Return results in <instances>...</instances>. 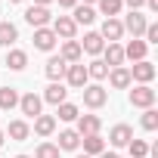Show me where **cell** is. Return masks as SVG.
Listing matches in <instances>:
<instances>
[{
  "label": "cell",
  "mask_w": 158,
  "mask_h": 158,
  "mask_svg": "<svg viewBox=\"0 0 158 158\" xmlns=\"http://www.w3.org/2000/svg\"><path fill=\"white\" fill-rule=\"evenodd\" d=\"M3 65H6V68H13V71H22V68L28 65V53H25V50H10Z\"/></svg>",
  "instance_id": "cell-23"
},
{
  "label": "cell",
  "mask_w": 158,
  "mask_h": 158,
  "mask_svg": "<svg viewBox=\"0 0 158 158\" xmlns=\"http://www.w3.org/2000/svg\"><path fill=\"white\" fill-rule=\"evenodd\" d=\"M34 158H59L56 143H40V146H37V152H34Z\"/></svg>",
  "instance_id": "cell-33"
},
{
  "label": "cell",
  "mask_w": 158,
  "mask_h": 158,
  "mask_svg": "<svg viewBox=\"0 0 158 158\" xmlns=\"http://www.w3.org/2000/svg\"><path fill=\"white\" fill-rule=\"evenodd\" d=\"M146 53H149V44H146V40H139V37H133V40L124 47V59H130V62H143V59H146Z\"/></svg>",
  "instance_id": "cell-15"
},
{
  "label": "cell",
  "mask_w": 158,
  "mask_h": 158,
  "mask_svg": "<svg viewBox=\"0 0 158 158\" xmlns=\"http://www.w3.org/2000/svg\"><path fill=\"white\" fill-rule=\"evenodd\" d=\"M99 127H102V121L96 115H77V136H93V133H99Z\"/></svg>",
  "instance_id": "cell-13"
},
{
  "label": "cell",
  "mask_w": 158,
  "mask_h": 158,
  "mask_svg": "<svg viewBox=\"0 0 158 158\" xmlns=\"http://www.w3.org/2000/svg\"><path fill=\"white\" fill-rule=\"evenodd\" d=\"M68 65H74V62H81V56H84V50H81V44L77 40H65L62 44V53H59Z\"/></svg>",
  "instance_id": "cell-20"
},
{
  "label": "cell",
  "mask_w": 158,
  "mask_h": 158,
  "mask_svg": "<svg viewBox=\"0 0 158 158\" xmlns=\"http://www.w3.org/2000/svg\"><path fill=\"white\" fill-rule=\"evenodd\" d=\"M16 106H19V90H16V87H0V109L10 112V109H16Z\"/></svg>",
  "instance_id": "cell-26"
},
{
  "label": "cell",
  "mask_w": 158,
  "mask_h": 158,
  "mask_svg": "<svg viewBox=\"0 0 158 158\" xmlns=\"http://www.w3.org/2000/svg\"><path fill=\"white\" fill-rule=\"evenodd\" d=\"M106 77H109V84H112L115 90H127V87L133 84V81H130V68H124V65H118V68H112V71H109Z\"/></svg>",
  "instance_id": "cell-12"
},
{
  "label": "cell",
  "mask_w": 158,
  "mask_h": 158,
  "mask_svg": "<svg viewBox=\"0 0 158 158\" xmlns=\"http://www.w3.org/2000/svg\"><path fill=\"white\" fill-rule=\"evenodd\" d=\"M53 34L62 37V40H74V34H77L74 19H71V16H59V19H53Z\"/></svg>",
  "instance_id": "cell-5"
},
{
  "label": "cell",
  "mask_w": 158,
  "mask_h": 158,
  "mask_svg": "<svg viewBox=\"0 0 158 158\" xmlns=\"http://www.w3.org/2000/svg\"><path fill=\"white\" fill-rule=\"evenodd\" d=\"M121 25H124V31H130L133 37H139V34L146 31V25H149V22H146V16H143L139 10H130V16H127Z\"/></svg>",
  "instance_id": "cell-9"
},
{
  "label": "cell",
  "mask_w": 158,
  "mask_h": 158,
  "mask_svg": "<svg viewBox=\"0 0 158 158\" xmlns=\"http://www.w3.org/2000/svg\"><path fill=\"white\" fill-rule=\"evenodd\" d=\"M143 34H146V44H158V25H152V22H149Z\"/></svg>",
  "instance_id": "cell-34"
},
{
  "label": "cell",
  "mask_w": 158,
  "mask_h": 158,
  "mask_svg": "<svg viewBox=\"0 0 158 158\" xmlns=\"http://www.w3.org/2000/svg\"><path fill=\"white\" fill-rule=\"evenodd\" d=\"M53 130H56V118L53 115H37L34 118V133L37 136H50Z\"/></svg>",
  "instance_id": "cell-24"
},
{
  "label": "cell",
  "mask_w": 158,
  "mask_h": 158,
  "mask_svg": "<svg viewBox=\"0 0 158 158\" xmlns=\"http://www.w3.org/2000/svg\"><path fill=\"white\" fill-rule=\"evenodd\" d=\"M81 143H84V155H102L106 152V139L99 136V133H93V136H81Z\"/></svg>",
  "instance_id": "cell-19"
},
{
  "label": "cell",
  "mask_w": 158,
  "mask_h": 158,
  "mask_svg": "<svg viewBox=\"0 0 158 158\" xmlns=\"http://www.w3.org/2000/svg\"><path fill=\"white\" fill-rule=\"evenodd\" d=\"M40 106H44V99H40L37 93L19 96V109H22V115H28V118H37V115H40Z\"/></svg>",
  "instance_id": "cell-10"
},
{
  "label": "cell",
  "mask_w": 158,
  "mask_h": 158,
  "mask_svg": "<svg viewBox=\"0 0 158 158\" xmlns=\"http://www.w3.org/2000/svg\"><path fill=\"white\" fill-rule=\"evenodd\" d=\"M3 139H6V136H3V133H0V146H3Z\"/></svg>",
  "instance_id": "cell-41"
},
{
  "label": "cell",
  "mask_w": 158,
  "mask_h": 158,
  "mask_svg": "<svg viewBox=\"0 0 158 158\" xmlns=\"http://www.w3.org/2000/svg\"><path fill=\"white\" fill-rule=\"evenodd\" d=\"M99 37H102V40H109V44H118V40L124 37V25H121V19H106V22H102Z\"/></svg>",
  "instance_id": "cell-6"
},
{
  "label": "cell",
  "mask_w": 158,
  "mask_h": 158,
  "mask_svg": "<svg viewBox=\"0 0 158 158\" xmlns=\"http://www.w3.org/2000/svg\"><path fill=\"white\" fill-rule=\"evenodd\" d=\"M102 62H106L109 68L124 65V47H121V44H106V50H102Z\"/></svg>",
  "instance_id": "cell-16"
},
{
  "label": "cell",
  "mask_w": 158,
  "mask_h": 158,
  "mask_svg": "<svg viewBox=\"0 0 158 158\" xmlns=\"http://www.w3.org/2000/svg\"><path fill=\"white\" fill-rule=\"evenodd\" d=\"M143 130H149V133L158 130V112H155V109H146V112H143Z\"/></svg>",
  "instance_id": "cell-31"
},
{
  "label": "cell",
  "mask_w": 158,
  "mask_h": 158,
  "mask_svg": "<svg viewBox=\"0 0 158 158\" xmlns=\"http://www.w3.org/2000/svg\"><path fill=\"white\" fill-rule=\"evenodd\" d=\"M146 6H149L152 13H158V0H146Z\"/></svg>",
  "instance_id": "cell-37"
},
{
  "label": "cell",
  "mask_w": 158,
  "mask_h": 158,
  "mask_svg": "<svg viewBox=\"0 0 158 158\" xmlns=\"http://www.w3.org/2000/svg\"><path fill=\"white\" fill-rule=\"evenodd\" d=\"M10 3H22V0H10Z\"/></svg>",
  "instance_id": "cell-42"
},
{
  "label": "cell",
  "mask_w": 158,
  "mask_h": 158,
  "mask_svg": "<svg viewBox=\"0 0 158 158\" xmlns=\"http://www.w3.org/2000/svg\"><path fill=\"white\" fill-rule=\"evenodd\" d=\"M96 3H99V13H102L106 19H115V16L124 10V3H121V0H96Z\"/></svg>",
  "instance_id": "cell-28"
},
{
  "label": "cell",
  "mask_w": 158,
  "mask_h": 158,
  "mask_svg": "<svg viewBox=\"0 0 158 158\" xmlns=\"http://www.w3.org/2000/svg\"><path fill=\"white\" fill-rule=\"evenodd\" d=\"M65 96H68V90L62 87V81H59V84H50V87H47V93H44V99H47L50 106H62V102H68Z\"/></svg>",
  "instance_id": "cell-21"
},
{
  "label": "cell",
  "mask_w": 158,
  "mask_h": 158,
  "mask_svg": "<svg viewBox=\"0 0 158 158\" xmlns=\"http://www.w3.org/2000/svg\"><path fill=\"white\" fill-rule=\"evenodd\" d=\"M130 106H136V109H152V106H155V90H152L149 84L133 87V90H130Z\"/></svg>",
  "instance_id": "cell-3"
},
{
  "label": "cell",
  "mask_w": 158,
  "mask_h": 158,
  "mask_svg": "<svg viewBox=\"0 0 158 158\" xmlns=\"http://www.w3.org/2000/svg\"><path fill=\"white\" fill-rule=\"evenodd\" d=\"M65 81H68V87H74V90H84L87 87V65H81V62H74V65H68L65 68Z\"/></svg>",
  "instance_id": "cell-4"
},
{
  "label": "cell",
  "mask_w": 158,
  "mask_h": 158,
  "mask_svg": "<svg viewBox=\"0 0 158 158\" xmlns=\"http://www.w3.org/2000/svg\"><path fill=\"white\" fill-rule=\"evenodd\" d=\"M25 22L31 25V28H47L50 22H53V13H50V6H28L25 10Z\"/></svg>",
  "instance_id": "cell-1"
},
{
  "label": "cell",
  "mask_w": 158,
  "mask_h": 158,
  "mask_svg": "<svg viewBox=\"0 0 158 158\" xmlns=\"http://www.w3.org/2000/svg\"><path fill=\"white\" fill-rule=\"evenodd\" d=\"M6 136H10V139H16V143H22V139H28V136H31V127H28L25 121H10Z\"/></svg>",
  "instance_id": "cell-25"
},
{
  "label": "cell",
  "mask_w": 158,
  "mask_h": 158,
  "mask_svg": "<svg viewBox=\"0 0 158 158\" xmlns=\"http://www.w3.org/2000/svg\"><path fill=\"white\" fill-rule=\"evenodd\" d=\"M77 158H90V155H77Z\"/></svg>",
  "instance_id": "cell-43"
},
{
  "label": "cell",
  "mask_w": 158,
  "mask_h": 158,
  "mask_svg": "<svg viewBox=\"0 0 158 158\" xmlns=\"http://www.w3.org/2000/svg\"><path fill=\"white\" fill-rule=\"evenodd\" d=\"M130 139H133V127H130V124H115V127H112V133H109V143H112L115 149L127 146Z\"/></svg>",
  "instance_id": "cell-11"
},
{
  "label": "cell",
  "mask_w": 158,
  "mask_h": 158,
  "mask_svg": "<svg viewBox=\"0 0 158 158\" xmlns=\"http://www.w3.org/2000/svg\"><path fill=\"white\" fill-rule=\"evenodd\" d=\"M99 158H121V155H118V152H102Z\"/></svg>",
  "instance_id": "cell-38"
},
{
  "label": "cell",
  "mask_w": 158,
  "mask_h": 158,
  "mask_svg": "<svg viewBox=\"0 0 158 158\" xmlns=\"http://www.w3.org/2000/svg\"><path fill=\"white\" fill-rule=\"evenodd\" d=\"M77 146H81V136H77V130H62V133H59V143H56L59 152H74Z\"/></svg>",
  "instance_id": "cell-18"
},
{
  "label": "cell",
  "mask_w": 158,
  "mask_h": 158,
  "mask_svg": "<svg viewBox=\"0 0 158 158\" xmlns=\"http://www.w3.org/2000/svg\"><path fill=\"white\" fill-rule=\"evenodd\" d=\"M77 3H84V6H90V3H96V0H77Z\"/></svg>",
  "instance_id": "cell-40"
},
{
  "label": "cell",
  "mask_w": 158,
  "mask_h": 158,
  "mask_svg": "<svg viewBox=\"0 0 158 158\" xmlns=\"http://www.w3.org/2000/svg\"><path fill=\"white\" fill-rule=\"evenodd\" d=\"M16 158H28V155H16Z\"/></svg>",
  "instance_id": "cell-44"
},
{
  "label": "cell",
  "mask_w": 158,
  "mask_h": 158,
  "mask_svg": "<svg viewBox=\"0 0 158 158\" xmlns=\"http://www.w3.org/2000/svg\"><path fill=\"white\" fill-rule=\"evenodd\" d=\"M121 3H127L130 10H139V6H146V0H121Z\"/></svg>",
  "instance_id": "cell-35"
},
{
  "label": "cell",
  "mask_w": 158,
  "mask_h": 158,
  "mask_svg": "<svg viewBox=\"0 0 158 158\" xmlns=\"http://www.w3.org/2000/svg\"><path fill=\"white\" fill-rule=\"evenodd\" d=\"M77 44H81V50H84V53H90V56H99V53L106 50V40L99 37V31H87V34H84V40H77Z\"/></svg>",
  "instance_id": "cell-8"
},
{
  "label": "cell",
  "mask_w": 158,
  "mask_h": 158,
  "mask_svg": "<svg viewBox=\"0 0 158 158\" xmlns=\"http://www.w3.org/2000/svg\"><path fill=\"white\" fill-rule=\"evenodd\" d=\"M106 74H109V65H106L102 59H93V62L87 65V77H96V81H102Z\"/></svg>",
  "instance_id": "cell-30"
},
{
  "label": "cell",
  "mask_w": 158,
  "mask_h": 158,
  "mask_svg": "<svg viewBox=\"0 0 158 158\" xmlns=\"http://www.w3.org/2000/svg\"><path fill=\"white\" fill-rule=\"evenodd\" d=\"M59 6H62V10H74V6H77V0H59Z\"/></svg>",
  "instance_id": "cell-36"
},
{
  "label": "cell",
  "mask_w": 158,
  "mask_h": 158,
  "mask_svg": "<svg viewBox=\"0 0 158 158\" xmlns=\"http://www.w3.org/2000/svg\"><path fill=\"white\" fill-rule=\"evenodd\" d=\"M65 68H68V62L62 59V56H50V62H47V77L53 84H59L62 77H65Z\"/></svg>",
  "instance_id": "cell-17"
},
{
  "label": "cell",
  "mask_w": 158,
  "mask_h": 158,
  "mask_svg": "<svg viewBox=\"0 0 158 158\" xmlns=\"http://www.w3.org/2000/svg\"><path fill=\"white\" fill-rule=\"evenodd\" d=\"M127 149H130V158H146V155H149V146H146L143 139H130Z\"/></svg>",
  "instance_id": "cell-32"
},
{
  "label": "cell",
  "mask_w": 158,
  "mask_h": 158,
  "mask_svg": "<svg viewBox=\"0 0 158 158\" xmlns=\"http://www.w3.org/2000/svg\"><path fill=\"white\" fill-rule=\"evenodd\" d=\"M71 19H74V25H90V22L96 19V13H93V6L77 3V6H74V13H71Z\"/></svg>",
  "instance_id": "cell-27"
},
{
  "label": "cell",
  "mask_w": 158,
  "mask_h": 158,
  "mask_svg": "<svg viewBox=\"0 0 158 158\" xmlns=\"http://www.w3.org/2000/svg\"><path fill=\"white\" fill-rule=\"evenodd\" d=\"M56 115H59V121H77V106L74 102H62V106H56Z\"/></svg>",
  "instance_id": "cell-29"
},
{
  "label": "cell",
  "mask_w": 158,
  "mask_h": 158,
  "mask_svg": "<svg viewBox=\"0 0 158 158\" xmlns=\"http://www.w3.org/2000/svg\"><path fill=\"white\" fill-rule=\"evenodd\" d=\"M16 40H19V28H16L13 22H0V47L10 50Z\"/></svg>",
  "instance_id": "cell-22"
},
{
  "label": "cell",
  "mask_w": 158,
  "mask_h": 158,
  "mask_svg": "<svg viewBox=\"0 0 158 158\" xmlns=\"http://www.w3.org/2000/svg\"><path fill=\"white\" fill-rule=\"evenodd\" d=\"M109 102V90L99 87V84H87L84 87V106L87 109H102Z\"/></svg>",
  "instance_id": "cell-2"
},
{
  "label": "cell",
  "mask_w": 158,
  "mask_h": 158,
  "mask_svg": "<svg viewBox=\"0 0 158 158\" xmlns=\"http://www.w3.org/2000/svg\"><path fill=\"white\" fill-rule=\"evenodd\" d=\"M53 0H34V6H50Z\"/></svg>",
  "instance_id": "cell-39"
},
{
  "label": "cell",
  "mask_w": 158,
  "mask_h": 158,
  "mask_svg": "<svg viewBox=\"0 0 158 158\" xmlns=\"http://www.w3.org/2000/svg\"><path fill=\"white\" fill-rule=\"evenodd\" d=\"M155 77V65L149 62V59H143V62H133V68H130V81H139V84H149Z\"/></svg>",
  "instance_id": "cell-7"
},
{
  "label": "cell",
  "mask_w": 158,
  "mask_h": 158,
  "mask_svg": "<svg viewBox=\"0 0 158 158\" xmlns=\"http://www.w3.org/2000/svg\"><path fill=\"white\" fill-rule=\"evenodd\" d=\"M56 34H53V28H34V47L37 50H44V53H50L53 47H56Z\"/></svg>",
  "instance_id": "cell-14"
}]
</instances>
